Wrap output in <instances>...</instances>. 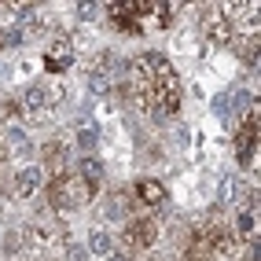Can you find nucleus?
<instances>
[{
    "instance_id": "f257e3e1",
    "label": "nucleus",
    "mask_w": 261,
    "mask_h": 261,
    "mask_svg": "<svg viewBox=\"0 0 261 261\" xmlns=\"http://www.w3.org/2000/svg\"><path fill=\"white\" fill-rule=\"evenodd\" d=\"M92 184H85L81 177H56L48 184V206H51V214H59V210H77L81 202H89L92 199Z\"/></svg>"
},
{
    "instance_id": "f03ea898",
    "label": "nucleus",
    "mask_w": 261,
    "mask_h": 261,
    "mask_svg": "<svg viewBox=\"0 0 261 261\" xmlns=\"http://www.w3.org/2000/svg\"><path fill=\"white\" fill-rule=\"evenodd\" d=\"M154 236H159L154 221L136 217V221H129V224H125V232H121V247H125V250H147L151 243H154Z\"/></svg>"
},
{
    "instance_id": "7ed1b4c3",
    "label": "nucleus",
    "mask_w": 261,
    "mask_h": 261,
    "mask_svg": "<svg viewBox=\"0 0 261 261\" xmlns=\"http://www.w3.org/2000/svg\"><path fill=\"white\" fill-rule=\"evenodd\" d=\"M144 63H147V70H151V77H154V85H159V89H166V92H180L177 70H173V63L162 56V51H147Z\"/></svg>"
},
{
    "instance_id": "20e7f679",
    "label": "nucleus",
    "mask_w": 261,
    "mask_h": 261,
    "mask_svg": "<svg viewBox=\"0 0 261 261\" xmlns=\"http://www.w3.org/2000/svg\"><path fill=\"white\" fill-rule=\"evenodd\" d=\"M202 33H206V37H210V44H217V48L236 44V33H232L228 19H224L221 11H202Z\"/></svg>"
},
{
    "instance_id": "39448f33",
    "label": "nucleus",
    "mask_w": 261,
    "mask_h": 261,
    "mask_svg": "<svg viewBox=\"0 0 261 261\" xmlns=\"http://www.w3.org/2000/svg\"><path fill=\"white\" fill-rule=\"evenodd\" d=\"M254 144H257V114L250 111L247 118H243L239 133H236V159H239V166H250V159H254Z\"/></svg>"
},
{
    "instance_id": "423d86ee",
    "label": "nucleus",
    "mask_w": 261,
    "mask_h": 261,
    "mask_svg": "<svg viewBox=\"0 0 261 261\" xmlns=\"http://www.w3.org/2000/svg\"><path fill=\"white\" fill-rule=\"evenodd\" d=\"M70 59H74V41L66 37V33H59V37H51L44 66H48V70H63V66H70Z\"/></svg>"
},
{
    "instance_id": "0eeeda50",
    "label": "nucleus",
    "mask_w": 261,
    "mask_h": 261,
    "mask_svg": "<svg viewBox=\"0 0 261 261\" xmlns=\"http://www.w3.org/2000/svg\"><path fill=\"white\" fill-rule=\"evenodd\" d=\"M41 173H48L51 180L63 177V173H66V144H59V140L44 144V162H41Z\"/></svg>"
},
{
    "instance_id": "6e6552de",
    "label": "nucleus",
    "mask_w": 261,
    "mask_h": 261,
    "mask_svg": "<svg viewBox=\"0 0 261 261\" xmlns=\"http://www.w3.org/2000/svg\"><path fill=\"white\" fill-rule=\"evenodd\" d=\"M37 188H41V169L37 166H22L19 173H15V188H11L15 199H30Z\"/></svg>"
},
{
    "instance_id": "1a4fd4ad",
    "label": "nucleus",
    "mask_w": 261,
    "mask_h": 261,
    "mask_svg": "<svg viewBox=\"0 0 261 261\" xmlns=\"http://www.w3.org/2000/svg\"><path fill=\"white\" fill-rule=\"evenodd\" d=\"M136 199H140L144 206H162L166 202V188L159 180H140L136 184Z\"/></svg>"
},
{
    "instance_id": "9d476101",
    "label": "nucleus",
    "mask_w": 261,
    "mask_h": 261,
    "mask_svg": "<svg viewBox=\"0 0 261 261\" xmlns=\"http://www.w3.org/2000/svg\"><path fill=\"white\" fill-rule=\"evenodd\" d=\"M77 177H81L85 184H92V188H96L99 177H103V166H99L96 159H81V162H77Z\"/></svg>"
},
{
    "instance_id": "9b49d317",
    "label": "nucleus",
    "mask_w": 261,
    "mask_h": 261,
    "mask_svg": "<svg viewBox=\"0 0 261 261\" xmlns=\"http://www.w3.org/2000/svg\"><path fill=\"white\" fill-rule=\"evenodd\" d=\"M22 107H26V114H33V111H44V89H41V85H30V89H26V96H22Z\"/></svg>"
},
{
    "instance_id": "f8f14e48",
    "label": "nucleus",
    "mask_w": 261,
    "mask_h": 261,
    "mask_svg": "<svg viewBox=\"0 0 261 261\" xmlns=\"http://www.w3.org/2000/svg\"><path fill=\"white\" fill-rule=\"evenodd\" d=\"M111 250H114V243H111L107 232H96V236L89 239V254H103V257H107Z\"/></svg>"
},
{
    "instance_id": "ddd939ff",
    "label": "nucleus",
    "mask_w": 261,
    "mask_h": 261,
    "mask_svg": "<svg viewBox=\"0 0 261 261\" xmlns=\"http://www.w3.org/2000/svg\"><path fill=\"white\" fill-rule=\"evenodd\" d=\"M236 44H239V51H243V63L254 66V63H257V37H239Z\"/></svg>"
},
{
    "instance_id": "4468645a",
    "label": "nucleus",
    "mask_w": 261,
    "mask_h": 261,
    "mask_svg": "<svg viewBox=\"0 0 261 261\" xmlns=\"http://www.w3.org/2000/svg\"><path fill=\"white\" fill-rule=\"evenodd\" d=\"M96 140H99V129H96V125H81V129H77V144H81L85 151L96 147Z\"/></svg>"
},
{
    "instance_id": "2eb2a0df",
    "label": "nucleus",
    "mask_w": 261,
    "mask_h": 261,
    "mask_svg": "<svg viewBox=\"0 0 261 261\" xmlns=\"http://www.w3.org/2000/svg\"><path fill=\"white\" fill-rule=\"evenodd\" d=\"M107 217H125V195L121 191H114L107 199Z\"/></svg>"
},
{
    "instance_id": "dca6fc26",
    "label": "nucleus",
    "mask_w": 261,
    "mask_h": 261,
    "mask_svg": "<svg viewBox=\"0 0 261 261\" xmlns=\"http://www.w3.org/2000/svg\"><path fill=\"white\" fill-rule=\"evenodd\" d=\"M8 147H11V154H26V133H19V129H11L8 133Z\"/></svg>"
},
{
    "instance_id": "f3484780",
    "label": "nucleus",
    "mask_w": 261,
    "mask_h": 261,
    "mask_svg": "<svg viewBox=\"0 0 261 261\" xmlns=\"http://www.w3.org/2000/svg\"><path fill=\"white\" fill-rule=\"evenodd\" d=\"M89 89H92V92H107V89H111V77L99 74V70H92V74H89Z\"/></svg>"
},
{
    "instance_id": "a211bd4d",
    "label": "nucleus",
    "mask_w": 261,
    "mask_h": 261,
    "mask_svg": "<svg viewBox=\"0 0 261 261\" xmlns=\"http://www.w3.org/2000/svg\"><path fill=\"white\" fill-rule=\"evenodd\" d=\"M236 236H254V210H243L239 214V232Z\"/></svg>"
},
{
    "instance_id": "6ab92c4d",
    "label": "nucleus",
    "mask_w": 261,
    "mask_h": 261,
    "mask_svg": "<svg viewBox=\"0 0 261 261\" xmlns=\"http://www.w3.org/2000/svg\"><path fill=\"white\" fill-rule=\"evenodd\" d=\"M96 15H99V8H96V4H77V19H81V22H92Z\"/></svg>"
},
{
    "instance_id": "aec40b11",
    "label": "nucleus",
    "mask_w": 261,
    "mask_h": 261,
    "mask_svg": "<svg viewBox=\"0 0 261 261\" xmlns=\"http://www.w3.org/2000/svg\"><path fill=\"white\" fill-rule=\"evenodd\" d=\"M66 261H89V247H70L66 250Z\"/></svg>"
},
{
    "instance_id": "412c9836",
    "label": "nucleus",
    "mask_w": 261,
    "mask_h": 261,
    "mask_svg": "<svg viewBox=\"0 0 261 261\" xmlns=\"http://www.w3.org/2000/svg\"><path fill=\"white\" fill-rule=\"evenodd\" d=\"M228 199H232V177L221 184V202H228Z\"/></svg>"
},
{
    "instance_id": "4be33fe9",
    "label": "nucleus",
    "mask_w": 261,
    "mask_h": 261,
    "mask_svg": "<svg viewBox=\"0 0 261 261\" xmlns=\"http://www.w3.org/2000/svg\"><path fill=\"white\" fill-rule=\"evenodd\" d=\"M107 261H125V254H114V250H111V254H107Z\"/></svg>"
}]
</instances>
